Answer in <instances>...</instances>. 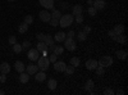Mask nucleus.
I'll return each mask as SVG.
<instances>
[{
	"mask_svg": "<svg viewBox=\"0 0 128 95\" xmlns=\"http://www.w3.org/2000/svg\"><path fill=\"white\" fill-rule=\"evenodd\" d=\"M77 37H78V40H80V41H84V40L87 39V35L84 34L83 31H80V32L77 34Z\"/></svg>",
	"mask_w": 128,
	"mask_h": 95,
	"instance_id": "obj_32",
	"label": "nucleus"
},
{
	"mask_svg": "<svg viewBox=\"0 0 128 95\" xmlns=\"http://www.w3.org/2000/svg\"><path fill=\"white\" fill-rule=\"evenodd\" d=\"M113 94H115L112 89H106V90H104V95H113Z\"/></svg>",
	"mask_w": 128,
	"mask_h": 95,
	"instance_id": "obj_42",
	"label": "nucleus"
},
{
	"mask_svg": "<svg viewBox=\"0 0 128 95\" xmlns=\"http://www.w3.org/2000/svg\"><path fill=\"white\" fill-rule=\"evenodd\" d=\"M35 80L37 81V82H42V81H45L46 80V73H45V71H41V72H36L35 73Z\"/></svg>",
	"mask_w": 128,
	"mask_h": 95,
	"instance_id": "obj_11",
	"label": "nucleus"
},
{
	"mask_svg": "<svg viewBox=\"0 0 128 95\" xmlns=\"http://www.w3.org/2000/svg\"><path fill=\"white\" fill-rule=\"evenodd\" d=\"M56 86H58V82H56L55 78H50V80L48 81V87H49V90H55Z\"/></svg>",
	"mask_w": 128,
	"mask_h": 95,
	"instance_id": "obj_20",
	"label": "nucleus"
},
{
	"mask_svg": "<svg viewBox=\"0 0 128 95\" xmlns=\"http://www.w3.org/2000/svg\"><path fill=\"white\" fill-rule=\"evenodd\" d=\"M95 71H96V73H98V76H99V77L104 76V73H105V68L101 67V66H98V67L95 68Z\"/></svg>",
	"mask_w": 128,
	"mask_h": 95,
	"instance_id": "obj_27",
	"label": "nucleus"
},
{
	"mask_svg": "<svg viewBox=\"0 0 128 95\" xmlns=\"http://www.w3.org/2000/svg\"><path fill=\"white\" fill-rule=\"evenodd\" d=\"M113 64V58L110 55H102L99 60H98V66H101L104 68H108Z\"/></svg>",
	"mask_w": 128,
	"mask_h": 95,
	"instance_id": "obj_2",
	"label": "nucleus"
},
{
	"mask_svg": "<svg viewBox=\"0 0 128 95\" xmlns=\"http://www.w3.org/2000/svg\"><path fill=\"white\" fill-rule=\"evenodd\" d=\"M74 19H76V23H77V25H81V23L83 22L84 18H83L82 14H78V16H76V18H74Z\"/></svg>",
	"mask_w": 128,
	"mask_h": 95,
	"instance_id": "obj_36",
	"label": "nucleus"
},
{
	"mask_svg": "<svg viewBox=\"0 0 128 95\" xmlns=\"http://www.w3.org/2000/svg\"><path fill=\"white\" fill-rule=\"evenodd\" d=\"M9 71H10V66H9V63H6V62H3L2 64H0V72L2 73H9Z\"/></svg>",
	"mask_w": 128,
	"mask_h": 95,
	"instance_id": "obj_17",
	"label": "nucleus"
},
{
	"mask_svg": "<svg viewBox=\"0 0 128 95\" xmlns=\"http://www.w3.org/2000/svg\"><path fill=\"white\" fill-rule=\"evenodd\" d=\"M37 60H38V64H37L38 69H41V71H46V69L49 68V66H50V60H49V58H46V57H40Z\"/></svg>",
	"mask_w": 128,
	"mask_h": 95,
	"instance_id": "obj_4",
	"label": "nucleus"
},
{
	"mask_svg": "<svg viewBox=\"0 0 128 95\" xmlns=\"http://www.w3.org/2000/svg\"><path fill=\"white\" fill-rule=\"evenodd\" d=\"M115 54H116V57H118L119 59H122V60H124L127 58V51L126 50H118Z\"/></svg>",
	"mask_w": 128,
	"mask_h": 95,
	"instance_id": "obj_22",
	"label": "nucleus"
},
{
	"mask_svg": "<svg viewBox=\"0 0 128 95\" xmlns=\"http://www.w3.org/2000/svg\"><path fill=\"white\" fill-rule=\"evenodd\" d=\"M55 46H56V45H54V44H52V45H50V46H48V48L50 49V51H54V49H55Z\"/></svg>",
	"mask_w": 128,
	"mask_h": 95,
	"instance_id": "obj_47",
	"label": "nucleus"
},
{
	"mask_svg": "<svg viewBox=\"0 0 128 95\" xmlns=\"http://www.w3.org/2000/svg\"><path fill=\"white\" fill-rule=\"evenodd\" d=\"M82 12H83V8H82V5H80V4H76V5L73 7V9H72V14H73V16L82 14Z\"/></svg>",
	"mask_w": 128,
	"mask_h": 95,
	"instance_id": "obj_15",
	"label": "nucleus"
},
{
	"mask_svg": "<svg viewBox=\"0 0 128 95\" xmlns=\"http://www.w3.org/2000/svg\"><path fill=\"white\" fill-rule=\"evenodd\" d=\"M14 68H16V71L19 72V73L26 71V66L23 64V62H20V60H17V62L14 63Z\"/></svg>",
	"mask_w": 128,
	"mask_h": 95,
	"instance_id": "obj_14",
	"label": "nucleus"
},
{
	"mask_svg": "<svg viewBox=\"0 0 128 95\" xmlns=\"http://www.w3.org/2000/svg\"><path fill=\"white\" fill-rule=\"evenodd\" d=\"M94 87V80H87L86 81V83H84V90H86V91H90L91 89Z\"/></svg>",
	"mask_w": 128,
	"mask_h": 95,
	"instance_id": "obj_23",
	"label": "nucleus"
},
{
	"mask_svg": "<svg viewBox=\"0 0 128 95\" xmlns=\"http://www.w3.org/2000/svg\"><path fill=\"white\" fill-rule=\"evenodd\" d=\"M36 49L41 53V51H44V50H48V45L45 44V41H38L37 43V46H36Z\"/></svg>",
	"mask_w": 128,
	"mask_h": 95,
	"instance_id": "obj_21",
	"label": "nucleus"
},
{
	"mask_svg": "<svg viewBox=\"0 0 128 95\" xmlns=\"http://www.w3.org/2000/svg\"><path fill=\"white\" fill-rule=\"evenodd\" d=\"M74 35H76V32L72 30V31H69V32L67 34V37H74Z\"/></svg>",
	"mask_w": 128,
	"mask_h": 95,
	"instance_id": "obj_46",
	"label": "nucleus"
},
{
	"mask_svg": "<svg viewBox=\"0 0 128 95\" xmlns=\"http://www.w3.org/2000/svg\"><path fill=\"white\" fill-rule=\"evenodd\" d=\"M45 37H46V35H45V34H37V35H36V39H37L38 41H44V40H45Z\"/></svg>",
	"mask_w": 128,
	"mask_h": 95,
	"instance_id": "obj_40",
	"label": "nucleus"
},
{
	"mask_svg": "<svg viewBox=\"0 0 128 95\" xmlns=\"http://www.w3.org/2000/svg\"><path fill=\"white\" fill-rule=\"evenodd\" d=\"M12 46H13V51L16 53V54H19V53H20V51H22V45H19L18 43H16V44H13Z\"/></svg>",
	"mask_w": 128,
	"mask_h": 95,
	"instance_id": "obj_28",
	"label": "nucleus"
},
{
	"mask_svg": "<svg viewBox=\"0 0 128 95\" xmlns=\"http://www.w3.org/2000/svg\"><path fill=\"white\" fill-rule=\"evenodd\" d=\"M82 31H83V32H84V34H86V35H88V34L91 32V27H90V26H84Z\"/></svg>",
	"mask_w": 128,
	"mask_h": 95,
	"instance_id": "obj_41",
	"label": "nucleus"
},
{
	"mask_svg": "<svg viewBox=\"0 0 128 95\" xmlns=\"http://www.w3.org/2000/svg\"><path fill=\"white\" fill-rule=\"evenodd\" d=\"M63 51H64V48L63 46H55V49H54V51H52V53H55L56 55H62Z\"/></svg>",
	"mask_w": 128,
	"mask_h": 95,
	"instance_id": "obj_33",
	"label": "nucleus"
},
{
	"mask_svg": "<svg viewBox=\"0 0 128 95\" xmlns=\"http://www.w3.org/2000/svg\"><path fill=\"white\" fill-rule=\"evenodd\" d=\"M30 46H31V43H30V41H24V43L22 44V50H28Z\"/></svg>",
	"mask_w": 128,
	"mask_h": 95,
	"instance_id": "obj_39",
	"label": "nucleus"
},
{
	"mask_svg": "<svg viewBox=\"0 0 128 95\" xmlns=\"http://www.w3.org/2000/svg\"><path fill=\"white\" fill-rule=\"evenodd\" d=\"M92 3H94V0H87V4H88V7H90V5H92Z\"/></svg>",
	"mask_w": 128,
	"mask_h": 95,
	"instance_id": "obj_49",
	"label": "nucleus"
},
{
	"mask_svg": "<svg viewBox=\"0 0 128 95\" xmlns=\"http://www.w3.org/2000/svg\"><path fill=\"white\" fill-rule=\"evenodd\" d=\"M37 71H38V67H37V64H34V63H30V64L26 67V72L28 73V75H35Z\"/></svg>",
	"mask_w": 128,
	"mask_h": 95,
	"instance_id": "obj_9",
	"label": "nucleus"
},
{
	"mask_svg": "<svg viewBox=\"0 0 128 95\" xmlns=\"http://www.w3.org/2000/svg\"><path fill=\"white\" fill-rule=\"evenodd\" d=\"M114 41H118L120 45H126V44H127V36H126L124 34H122V35H116V37H115Z\"/></svg>",
	"mask_w": 128,
	"mask_h": 95,
	"instance_id": "obj_18",
	"label": "nucleus"
},
{
	"mask_svg": "<svg viewBox=\"0 0 128 95\" xmlns=\"http://www.w3.org/2000/svg\"><path fill=\"white\" fill-rule=\"evenodd\" d=\"M74 69H76V67H73L72 64L70 66H67L66 67V69H64V72H66V75H73V73H74Z\"/></svg>",
	"mask_w": 128,
	"mask_h": 95,
	"instance_id": "obj_26",
	"label": "nucleus"
},
{
	"mask_svg": "<svg viewBox=\"0 0 128 95\" xmlns=\"http://www.w3.org/2000/svg\"><path fill=\"white\" fill-rule=\"evenodd\" d=\"M73 21H74V16L73 14H64L59 18V26L63 27V28H66L68 26H70L73 23Z\"/></svg>",
	"mask_w": 128,
	"mask_h": 95,
	"instance_id": "obj_1",
	"label": "nucleus"
},
{
	"mask_svg": "<svg viewBox=\"0 0 128 95\" xmlns=\"http://www.w3.org/2000/svg\"><path fill=\"white\" fill-rule=\"evenodd\" d=\"M68 7H69V5H68V3H66V2H62V3H60V8H62V9H68Z\"/></svg>",
	"mask_w": 128,
	"mask_h": 95,
	"instance_id": "obj_43",
	"label": "nucleus"
},
{
	"mask_svg": "<svg viewBox=\"0 0 128 95\" xmlns=\"http://www.w3.org/2000/svg\"><path fill=\"white\" fill-rule=\"evenodd\" d=\"M40 2V4L44 7L45 9H52L54 8V0H38Z\"/></svg>",
	"mask_w": 128,
	"mask_h": 95,
	"instance_id": "obj_8",
	"label": "nucleus"
},
{
	"mask_svg": "<svg viewBox=\"0 0 128 95\" xmlns=\"http://www.w3.org/2000/svg\"><path fill=\"white\" fill-rule=\"evenodd\" d=\"M40 51L37 50V49H30L28 50V53H27V57H28V59L30 60H32V62H35V60H37L40 57Z\"/></svg>",
	"mask_w": 128,
	"mask_h": 95,
	"instance_id": "obj_5",
	"label": "nucleus"
},
{
	"mask_svg": "<svg viewBox=\"0 0 128 95\" xmlns=\"http://www.w3.org/2000/svg\"><path fill=\"white\" fill-rule=\"evenodd\" d=\"M66 37H67V34H64L63 31H59V32H56L55 36H54V41H58V43H63V41L66 40Z\"/></svg>",
	"mask_w": 128,
	"mask_h": 95,
	"instance_id": "obj_13",
	"label": "nucleus"
},
{
	"mask_svg": "<svg viewBox=\"0 0 128 95\" xmlns=\"http://www.w3.org/2000/svg\"><path fill=\"white\" fill-rule=\"evenodd\" d=\"M38 17H40V19L42 21V22H49V21L51 19V14L49 13V10H48V9L41 10V12L38 13Z\"/></svg>",
	"mask_w": 128,
	"mask_h": 95,
	"instance_id": "obj_6",
	"label": "nucleus"
},
{
	"mask_svg": "<svg viewBox=\"0 0 128 95\" xmlns=\"http://www.w3.org/2000/svg\"><path fill=\"white\" fill-rule=\"evenodd\" d=\"M105 5H106V2H105V0H94V3H92V7H94L96 10L104 9Z\"/></svg>",
	"mask_w": 128,
	"mask_h": 95,
	"instance_id": "obj_7",
	"label": "nucleus"
},
{
	"mask_svg": "<svg viewBox=\"0 0 128 95\" xmlns=\"http://www.w3.org/2000/svg\"><path fill=\"white\" fill-rule=\"evenodd\" d=\"M115 94H118V95H123V94H124V91H123L122 89H119V90H118V91H116Z\"/></svg>",
	"mask_w": 128,
	"mask_h": 95,
	"instance_id": "obj_48",
	"label": "nucleus"
},
{
	"mask_svg": "<svg viewBox=\"0 0 128 95\" xmlns=\"http://www.w3.org/2000/svg\"><path fill=\"white\" fill-rule=\"evenodd\" d=\"M44 41H45V44H46L48 46H50V45L54 44V37H51L50 35H49V36L46 35V37H45V40H44Z\"/></svg>",
	"mask_w": 128,
	"mask_h": 95,
	"instance_id": "obj_30",
	"label": "nucleus"
},
{
	"mask_svg": "<svg viewBox=\"0 0 128 95\" xmlns=\"http://www.w3.org/2000/svg\"><path fill=\"white\" fill-rule=\"evenodd\" d=\"M64 43V49H67L68 51H73L76 50V41H74L73 37H66V40L63 41Z\"/></svg>",
	"mask_w": 128,
	"mask_h": 95,
	"instance_id": "obj_3",
	"label": "nucleus"
},
{
	"mask_svg": "<svg viewBox=\"0 0 128 95\" xmlns=\"http://www.w3.org/2000/svg\"><path fill=\"white\" fill-rule=\"evenodd\" d=\"M49 23H50L52 27H56V26H59V19H56V18H51V19L49 21Z\"/></svg>",
	"mask_w": 128,
	"mask_h": 95,
	"instance_id": "obj_35",
	"label": "nucleus"
},
{
	"mask_svg": "<svg viewBox=\"0 0 128 95\" xmlns=\"http://www.w3.org/2000/svg\"><path fill=\"white\" fill-rule=\"evenodd\" d=\"M19 81L22 83H27L30 81V75L27 72H20L19 73Z\"/></svg>",
	"mask_w": 128,
	"mask_h": 95,
	"instance_id": "obj_16",
	"label": "nucleus"
},
{
	"mask_svg": "<svg viewBox=\"0 0 128 95\" xmlns=\"http://www.w3.org/2000/svg\"><path fill=\"white\" fill-rule=\"evenodd\" d=\"M49 60H50V63H55L58 60V55L55 54V53H52V54L49 57Z\"/></svg>",
	"mask_w": 128,
	"mask_h": 95,
	"instance_id": "obj_37",
	"label": "nucleus"
},
{
	"mask_svg": "<svg viewBox=\"0 0 128 95\" xmlns=\"http://www.w3.org/2000/svg\"><path fill=\"white\" fill-rule=\"evenodd\" d=\"M98 67V60H95V59H88L86 62V68L90 69V71H95V68Z\"/></svg>",
	"mask_w": 128,
	"mask_h": 95,
	"instance_id": "obj_12",
	"label": "nucleus"
},
{
	"mask_svg": "<svg viewBox=\"0 0 128 95\" xmlns=\"http://www.w3.org/2000/svg\"><path fill=\"white\" fill-rule=\"evenodd\" d=\"M124 26L123 25H116L114 28H113V31H114V34L115 35H122V34H124Z\"/></svg>",
	"mask_w": 128,
	"mask_h": 95,
	"instance_id": "obj_19",
	"label": "nucleus"
},
{
	"mask_svg": "<svg viewBox=\"0 0 128 95\" xmlns=\"http://www.w3.org/2000/svg\"><path fill=\"white\" fill-rule=\"evenodd\" d=\"M80 63H81V60H80V58H77V57H73V58L70 59V64H72L73 67H78Z\"/></svg>",
	"mask_w": 128,
	"mask_h": 95,
	"instance_id": "obj_29",
	"label": "nucleus"
},
{
	"mask_svg": "<svg viewBox=\"0 0 128 95\" xmlns=\"http://www.w3.org/2000/svg\"><path fill=\"white\" fill-rule=\"evenodd\" d=\"M54 2H55V0H54ZM58 2H59V0H58Z\"/></svg>",
	"mask_w": 128,
	"mask_h": 95,
	"instance_id": "obj_52",
	"label": "nucleus"
},
{
	"mask_svg": "<svg viewBox=\"0 0 128 95\" xmlns=\"http://www.w3.org/2000/svg\"><path fill=\"white\" fill-rule=\"evenodd\" d=\"M51 10H52V13H51V18H56V19H59V18L62 17L60 10H58V9H55V8H52Z\"/></svg>",
	"mask_w": 128,
	"mask_h": 95,
	"instance_id": "obj_24",
	"label": "nucleus"
},
{
	"mask_svg": "<svg viewBox=\"0 0 128 95\" xmlns=\"http://www.w3.org/2000/svg\"><path fill=\"white\" fill-rule=\"evenodd\" d=\"M96 13H98V10H96L92 5H90V7H88V14H90L91 17H95V16H96Z\"/></svg>",
	"mask_w": 128,
	"mask_h": 95,
	"instance_id": "obj_34",
	"label": "nucleus"
},
{
	"mask_svg": "<svg viewBox=\"0 0 128 95\" xmlns=\"http://www.w3.org/2000/svg\"><path fill=\"white\" fill-rule=\"evenodd\" d=\"M24 23L26 25H32V23H34V17H32V16H30V14H27L26 17H24Z\"/></svg>",
	"mask_w": 128,
	"mask_h": 95,
	"instance_id": "obj_31",
	"label": "nucleus"
},
{
	"mask_svg": "<svg viewBox=\"0 0 128 95\" xmlns=\"http://www.w3.org/2000/svg\"><path fill=\"white\" fill-rule=\"evenodd\" d=\"M9 2H16V0H9Z\"/></svg>",
	"mask_w": 128,
	"mask_h": 95,
	"instance_id": "obj_51",
	"label": "nucleus"
},
{
	"mask_svg": "<svg viewBox=\"0 0 128 95\" xmlns=\"http://www.w3.org/2000/svg\"><path fill=\"white\" fill-rule=\"evenodd\" d=\"M27 30H28V25H26L24 22L23 23H20L19 26H18V31L20 34H24V32H27Z\"/></svg>",
	"mask_w": 128,
	"mask_h": 95,
	"instance_id": "obj_25",
	"label": "nucleus"
},
{
	"mask_svg": "<svg viewBox=\"0 0 128 95\" xmlns=\"http://www.w3.org/2000/svg\"><path fill=\"white\" fill-rule=\"evenodd\" d=\"M3 94H4V91H3V90H0V95H3Z\"/></svg>",
	"mask_w": 128,
	"mask_h": 95,
	"instance_id": "obj_50",
	"label": "nucleus"
},
{
	"mask_svg": "<svg viewBox=\"0 0 128 95\" xmlns=\"http://www.w3.org/2000/svg\"><path fill=\"white\" fill-rule=\"evenodd\" d=\"M8 43H9L10 45L16 44V43H17V37H16V36H10V37L8 39Z\"/></svg>",
	"mask_w": 128,
	"mask_h": 95,
	"instance_id": "obj_38",
	"label": "nucleus"
},
{
	"mask_svg": "<svg viewBox=\"0 0 128 95\" xmlns=\"http://www.w3.org/2000/svg\"><path fill=\"white\" fill-rule=\"evenodd\" d=\"M66 67H67V64H66V63H64V62H55L54 63V69L56 71V72H64V69H66Z\"/></svg>",
	"mask_w": 128,
	"mask_h": 95,
	"instance_id": "obj_10",
	"label": "nucleus"
},
{
	"mask_svg": "<svg viewBox=\"0 0 128 95\" xmlns=\"http://www.w3.org/2000/svg\"><path fill=\"white\" fill-rule=\"evenodd\" d=\"M108 35H109V37H110V39H113V40H115V37H116V35L114 34V31H113V30H112V31H109V34H108Z\"/></svg>",
	"mask_w": 128,
	"mask_h": 95,
	"instance_id": "obj_44",
	"label": "nucleus"
},
{
	"mask_svg": "<svg viewBox=\"0 0 128 95\" xmlns=\"http://www.w3.org/2000/svg\"><path fill=\"white\" fill-rule=\"evenodd\" d=\"M6 81V76H5V73H2V75H0V82H5Z\"/></svg>",
	"mask_w": 128,
	"mask_h": 95,
	"instance_id": "obj_45",
	"label": "nucleus"
}]
</instances>
